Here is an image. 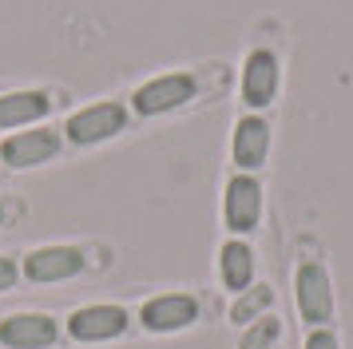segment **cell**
<instances>
[{
  "mask_svg": "<svg viewBox=\"0 0 353 349\" xmlns=\"http://www.w3.org/2000/svg\"><path fill=\"white\" fill-rule=\"evenodd\" d=\"M128 123V108L123 103H115V99H103V103H92V108L76 111L72 119H68V139L88 147V143H99V139H112L119 135Z\"/></svg>",
  "mask_w": 353,
  "mask_h": 349,
  "instance_id": "1",
  "label": "cell"
},
{
  "mask_svg": "<svg viewBox=\"0 0 353 349\" xmlns=\"http://www.w3.org/2000/svg\"><path fill=\"white\" fill-rule=\"evenodd\" d=\"M187 99H194V76L187 72H171V76H159L143 83L139 92L131 95V108L139 115H163V111L183 108Z\"/></svg>",
  "mask_w": 353,
  "mask_h": 349,
  "instance_id": "2",
  "label": "cell"
},
{
  "mask_svg": "<svg viewBox=\"0 0 353 349\" xmlns=\"http://www.w3.org/2000/svg\"><path fill=\"white\" fill-rule=\"evenodd\" d=\"M223 215H226V226L234 235H250L262 219V187L258 179L250 174H234L226 183V199H223Z\"/></svg>",
  "mask_w": 353,
  "mask_h": 349,
  "instance_id": "3",
  "label": "cell"
},
{
  "mask_svg": "<svg viewBox=\"0 0 353 349\" xmlns=\"http://www.w3.org/2000/svg\"><path fill=\"white\" fill-rule=\"evenodd\" d=\"M274 92H278V60L266 48H254L246 56V68H242V99L250 108H266Z\"/></svg>",
  "mask_w": 353,
  "mask_h": 349,
  "instance_id": "4",
  "label": "cell"
},
{
  "mask_svg": "<svg viewBox=\"0 0 353 349\" xmlns=\"http://www.w3.org/2000/svg\"><path fill=\"white\" fill-rule=\"evenodd\" d=\"M298 310L310 326H321L330 321V310H334V298H330V278L318 262H305L298 270Z\"/></svg>",
  "mask_w": 353,
  "mask_h": 349,
  "instance_id": "5",
  "label": "cell"
},
{
  "mask_svg": "<svg viewBox=\"0 0 353 349\" xmlns=\"http://www.w3.org/2000/svg\"><path fill=\"white\" fill-rule=\"evenodd\" d=\"M143 326L155 333H171V330H183L199 317V301L191 294H163V298H151L143 306Z\"/></svg>",
  "mask_w": 353,
  "mask_h": 349,
  "instance_id": "6",
  "label": "cell"
},
{
  "mask_svg": "<svg viewBox=\"0 0 353 349\" xmlns=\"http://www.w3.org/2000/svg\"><path fill=\"white\" fill-rule=\"evenodd\" d=\"M80 270H83V254L72 250V246H44V250H32L24 258V274L32 282H64Z\"/></svg>",
  "mask_w": 353,
  "mask_h": 349,
  "instance_id": "7",
  "label": "cell"
},
{
  "mask_svg": "<svg viewBox=\"0 0 353 349\" xmlns=\"http://www.w3.org/2000/svg\"><path fill=\"white\" fill-rule=\"evenodd\" d=\"M60 151V135L40 127V131H20L12 139H4L0 155L8 167H36V163H48L52 155Z\"/></svg>",
  "mask_w": 353,
  "mask_h": 349,
  "instance_id": "8",
  "label": "cell"
},
{
  "mask_svg": "<svg viewBox=\"0 0 353 349\" xmlns=\"http://www.w3.org/2000/svg\"><path fill=\"white\" fill-rule=\"evenodd\" d=\"M68 330L80 341H108V337H119L128 330V314L119 306H88L80 314H72Z\"/></svg>",
  "mask_w": 353,
  "mask_h": 349,
  "instance_id": "9",
  "label": "cell"
},
{
  "mask_svg": "<svg viewBox=\"0 0 353 349\" xmlns=\"http://www.w3.org/2000/svg\"><path fill=\"white\" fill-rule=\"evenodd\" d=\"M0 341L8 349H44L56 341V321L44 314H17L0 326Z\"/></svg>",
  "mask_w": 353,
  "mask_h": 349,
  "instance_id": "10",
  "label": "cell"
},
{
  "mask_svg": "<svg viewBox=\"0 0 353 349\" xmlns=\"http://www.w3.org/2000/svg\"><path fill=\"white\" fill-rule=\"evenodd\" d=\"M266 151H270V127L262 123L258 115H246L234 127V143H230V155H234V167L242 171H254L266 163Z\"/></svg>",
  "mask_w": 353,
  "mask_h": 349,
  "instance_id": "11",
  "label": "cell"
},
{
  "mask_svg": "<svg viewBox=\"0 0 353 349\" xmlns=\"http://www.w3.org/2000/svg\"><path fill=\"white\" fill-rule=\"evenodd\" d=\"M52 111V95L44 92H12V95H0V131L8 127H24L36 123Z\"/></svg>",
  "mask_w": 353,
  "mask_h": 349,
  "instance_id": "12",
  "label": "cell"
},
{
  "mask_svg": "<svg viewBox=\"0 0 353 349\" xmlns=\"http://www.w3.org/2000/svg\"><path fill=\"white\" fill-rule=\"evenodd\" d=\"M219 270H223L226 290H250V278H254V250L246 242H226L223 254H219Z\"/></svg>",
  "mask_w": 353,
  "mask_h": 349,
  "instance_id": "13",
  "label": "cell"
},
{
  "mask_svg": "<svg viewBox=\"0 0 353 349\" xmlns=\"http://www.w3.org/2000/svg\"><path fill=\"white\" fill-rule=\"evenodd\" d=\"M270 301H274V290H270V286H258V290H242V298L234 301V306H230V317H234V321H254V317L262 314V310H266Z\"/></svg>",
  "mask_w": 353,
  "mask_h": 349,
  "instance_id": "14",
  "label": "cell"
},
{
  "mask_svg": "<svg viewBox=\"0 0 353 349\" xmlns=\"http://www.w3.org/2000/svg\"><path fill=\"white\" fill-rule=\"evenodd\" d=\"M278 330H282V326H278L274 317H262L258 326H250V330L242 333V349H270Z\"/></svg>",
  "mask_w": 353,
  "mask_h": 349,
  "instance_id": "15",
  "label": "cell"
},
{
  "mask_svg": "<svg viewBox=\"0 0 353 349\" xmlns=\"http://www.w3.org/2000/svg\"><path fill=\"white\" fill-rule=\"evenodd\" d=\"M305 349H337V337L330 330H314L310 341H305Z\"/></svg>",
  "mask_w": 353,
  "mask_h": 349,
  "instance_id": "16",
  "label": "cell"
},
{
  "mask_svg": "<svg viewBox=\"0 0 353 349\" xmlns=\"http://www.w3.org/2000/svg\"><path fill=\"white\" fill-rule=\"evenodd\" d=\"M12 282H17V266L8 258H0V290H8Z\"/></svg>",
  "mask_w": 353,
  "mask_h": 349,
  "instance_id": "17",
  "label": "cell"
},
{
  "mask_svg": "<svg viewBox=\"0 0 353 349\" xmlns=\"http://www.w3.org/2000/svg\"><path fill=\"white\" fill-rule=\"evenodd\" d=\"M0 219H4V206H0Z\"/></svg>",
  "mask_w": 353,
  "mask_h": 349,
  "instance_id": "18",
  "label": "cell"
}]
</instances>
